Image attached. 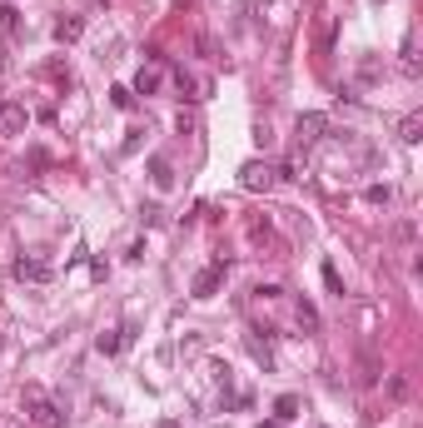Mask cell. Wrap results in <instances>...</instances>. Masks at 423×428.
<instances>
[{"label": "cell", "instance_id": "1", "mask_svg": "<svg viewBox=\"0 0 423 428\" xmlns=\"http://www.w3.org/2000/svg\"><path fill=\"white\" fill-rule=\"evenodd\" d=\"M25 418H30L35 428H65L60 403H55V399H45L40 389H30V394H25Z\"/></svg>", "mask_w": 423, "mask_h": 428}, {"label": "cell", "instance_id": "2", "mask_svg": "<svg viewBox=\"0 0 423 428\" xmlns=\"http://www.w3.org/2000/svg\"><path fill=\"white\" fill-rule=\"evenodd\" d=\"M274 180H279V170L269 165V159H249V165H239V189H249V194L274 189Z\"/></svg>", "mask_w": 423, "mask_h": 428}, {"label": "cell", "instance_id": "3", "mask_svg": "<svg viewBox=\"0 0 423 428\" xmlns=\"http://www.w3.org/2000/svg\"><path fill=\"white\" fill-rule=\"evenodd\" d=\"M11 274L20 284H50V279H55V264H45V259H15Z\"/></svg>", "mask_w": 423, "mask_h": 428}, {"label": "cell", "instance_id": "4", "mask_svg": "<svg viewBox=\"0 0 423 428\" xmlns=\"http://www.w3.org/2000/svg\"><path fill=\"white\" fill-rule=\"evenodd\" d=\"M324 130H329V115H319V110H309V115H299V120H294L299 145H319V140H324Z\"/></svg>", "mask_w": 423, "mask_h": 428}, {"label": "cell", "instance_id": "5", "mask_svg": "<svg viewBox=\"0 0 423 428\" xmlns=\"http://www.w3.org/2000/svg\"><path fill=\"white\" fill-rule=\"evenodd\" d=\"M220 284H224V254L209 264V269H199V274H194V299H209Z\"/></svg>", "mask_w": 423, "mask_h": 428}, {"label": "cell", "instance_id": "6", "mask_svg": "<svg viewBox=\"0 0 423 428\" xmlns=\"http://www.w3.org/2000/svg\"><path fill=\"white\" fill-rule=\"evenodd\" d=\"M20 130H25V105L0 100V135H20Z\"/></svg>", "mask_w": 423, "mask_h": 428}, {"label": "cell", "instance_id": "7", "mask_svg": "<svg viewBox=\"0 0 423 428\" xmlns=\"http://www.w3.org/2000/svg\"><path fill=\"white\" fill-rule=\"evenodd\" d=\"M85 35V20L80 15H65V20H55V45H75Z\"/></svg>", "mask_w": 423, "mask_h": 428}, {"label": "cell", "instance_id": "8", "mask_svg": "<svg viewBox=\"0 0 423 428\" xmlns=\"http://www.w3.org/2000/svg\"><path fill=\"white\" fill-rule=\"evenodd\" d=\"M149 180H154V189H170V185H175L170 159H160V154H154V159H149Z\"/></svg>", "mask_w": 423, "mask_h": 428}, {"label": "cell", "instance_id": "9", "mask_svg": "<svg viewBox=\"0 0 423 428\" xmlns=\"http://www.w3.org/2000/svg\"><path fill=\"white\" fill-rule=\"evenodd\" d=\"M294 314H299V329H304V334H319V309H314L309 299H299Z\"/></svg>", "mask_w": 423, "mask_h": 428}, {"label": "cell", "instance_id": "10", "mask_svg": "<svg viewBox=\"0 0 423 428\" xmlns=\"http://www.w3.org/2000/svg\"><path fill=\"white\" fill-rule=\"evenodd\" d=\"M125 339H130V329H110V334H100L95 344H100V354H120V349H125Z\"/></svg>", "mask_w": 423, "mask_h": 428}, {"label": "cell", "instance_id": "11", "mask_svg": "<svg viewBox=\"0 0 423 428\" xmlns=\"http://www.w3.org/2000/svg\"><path fill=\"white\" fill-rule=\"evenodd\" d=\"M398 140H403V145H418V140H423V120H418V115H408V120L398 125Z\"/></svg>", "mask_w": 423, "mask_h": 428}, {"label": "cell", "instance_id": "12", "mask_svg": "<svg viewBox=\"0 0 423 428\" xmlns=\"http://www.w3.org/2000/svg\"><path fill=\"white\" fill-rule=\"evenodd\" d=\"M135 90L140 95H154V90H160V70H140L135 75Z\"/></svg>", "mask_w": 423, "mask_h": 428}, {"label": "cell", "instance_id": "13", "mask_svg": "<svg viewBox=\"0 0 423 428\" xmlns=\"http://www.w3.org/2000/svg\"><path fill=\"white\" fill-rule=\"evenodd\" d=\"M294 413H299V399H294V394H284V399L274 403V418H279V423H289Z\"/></svg>", "mask_w": 423, "mask_h": 428}, {"label": "cell", "instance_id": "14", "mask_svg": "<svg viewBox=\"0 0 423 428\" xmlns=\"http://www.w3.org/2000/svg\"><path fill=\"white\" fill-rule=\"evenodd\" d=\"M363 199H368V204H389V199H394V189H389V185H368V189H363Z\"/></svg>", "mask_w": 423, "mask_h": 428}, {"label": "cell", "instance_id": "15", "mask_svg": "<svg viewBox=\"0 0 423 428\" xmlns=\"http://www.w3.org/2000/svg\"><path fill=\"white\" fill-rule=\"evenodd\" d=\"M110 100H115V110H130V105H135V90L115 85V90H110Z\"/></svg>", "mask_w": 423, "mask_h": 428}, {"label": "cell", "instance_id": "16", "mask_svg": "<svg viewBox=\"0 0 423 428\" xmlns=\"http://www.w3.org/2000/svg\"><path fill=\"white\" fill-rule=\"evenodd\" d=\"M324 284H329V294H339V299H344V279H339L334 264H324Z\"/></svg>", "mask_w": 423, "mask_h": 428}, {"label": "cell", "instance_id": "17", "mask_svg": "<svg viewBox=\"0 0 423 428\" xmlns=\"http://www.w3.org/2000/svg\"><path fill=\"white\" fill-rule=\"evenodd\" d=\"M249 354H254V359H259V363H264V368H269V349H264V344H259V339H249Z\"/></svg>", "mask_w": 423, "mask_h": 428}, {"label": "cell", "instance_id": "18", "mask_svg": "<svg viewBox=\"0 0 423 428\" xmlns=\"http://www.w3.org/2000/svg\"><path fill=\"white\" fill-rule=\"evenodd\" d=\"M319 45H324V50L334 45V20H324V25H319Z\"/></svg>", "mask_w": 423, "mask_h": 428}, {"label": "cell", "instance_id": "19", "mask_svg": "<svg viewBox=\"0 0 423 428\" xmlns=\"http://www.w3.org/2000/svg\"><path fill=\"white\" fill-rule=\"evenodd\" d=\"M160 428H180V423H175V418H165V423H160Z\"/></svg>", "mask_w": 423, "mask_h": 428}, {"label": "cell", "instance_id": "20", "mask_svg": "<svg viewBox=\"0 0 423 428\" xmlns=\"http://www.w3.org/2000/svg\"><path fill=\"white\" fill-rule=\"evenodd\" d=\"M259 428H279V423H259Z\"/></svg>", "mask_w": 423, "mask_h": 428}, {"label": "cell", "instance_id": "21", "mask_svg": "<svg viewBox=\"0 0 423 428\" xmlns=\"http://www.w3.org/2000/svg\"><path fill=\"white\" fill-rule=\"evenodd\" d=\"M379 6H384V0H379Z\"/></svg>", "mask_w": 423, "mask_h": 428}]
</instances>
